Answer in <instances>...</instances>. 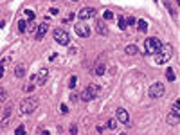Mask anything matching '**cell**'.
Returning a JSON list of instances; mask_svg holds the SVG:
<instances>
[{"label":"cell","instance_id":"obj_1","mask_svg":"<svg viewBox=\"0 0 180 135\" xmlns=\"http://www.w3.org/2000/svg\"><path fill=\"white\" fill-rule=\"evenodd\" d=\"M40 105V101L36 99V97H25V99L20 103V112L22 114H33L36 108Z\"/></svg>","mask_w":180,"mask_h":135},{"label":"cell","instance_id":"obj_2","mask_svg":"<svg viewBox=\"0 0 180 135\" xmlns=\"http://www.w3.org/2000/svg\"><path fill=\"white\" fill-rule=\"evenodd\" d=\"M157 54H158V56H157V63H166V61L173 56V47L169 45V43H162Z\"/></svg>","mask_w":180,"mask_h":135},{"label":"cell","instance_id":"obj_3","mask_svg":"<svg viewBox=\"0 0 180 135\" xmlns=\"http://www.w3.org/2000/svg\"><path fill=\"white\" fill-rule=\"evenodd\" d=\"M97 94H99V86L97 85H88L86 88H83V92H81V99L83 101H92L97 97Z\"/></svg>","mask_w":180,"mask_h":135},{"label":"cell","instance_id":"obj_4","mask_svg":"<svg viewBox=\"0 0 180 135\" xmlns=\"http://www.w3.org/2000/svg\"><path fill=\"white\" fill-rule=\"evenodd\" d=\"M164 92H166L164 85L157 81V83H153V85L150 86V90H148V96H150L151 99H158V97H162V96H164Z\"/></svg>","mask_w":180,"mask_h":135},{"label":"cell","instance_id":"obj_5","mask_svg":"<svg viewBox=\"0 0 180 135\" xmlns=\"http://www.w3.org/2000/svg\"><path fill=\"white\" fill-rule=\"evenodd\" d=\"M54 40L59 45H69L70 43V34L67 31H63V29H54Z\"/></svg>","mask_w":180,"mask_h":135},{"label":"cell","instance_id":"obj_6","mask_svg":"<svg viewBox=\"0 0 180 135\" xmlns=\"http://www.w3.org/2000/svg\"><path fill=\"white\" fill-rule=\"evenodd\" d=\"M160 40L158 38H148L146 40V52L148 54H157L158 52V49H160Z\"/></svg>","mask_w":180,"mask_h":135},{"label":"cell","instance_id":"obj_7","mask_svg":"<svg viewBox=\"0 0 180 135\" xmlns=\"http://www.w3.org/2000/svg\"><path fill=\"white\" fill-rule=\"evenodd\" d=\"M78 18L81 22L83 20H90V18H95V9L94 7H83L78 11Z\"/></svg>","mask_w":180,"mask_h":135},{"label":"cell","instance_id":"obj_8","mask_svg":"<svg viewBox=\"0 0 180 135\" xmlns=\"http://www.w3.org/2000/svg\"><path fill=\"white\" fill-rule=\"evenodd\" d=\"M47 78H49V70L47 69H40V72L34 76V81H36V85H45L47 83Z\"/></svg>","mask_w":180,"mask_h":135},{"label":"cell","instance_id":"obj_9","mask_svg":"<svg viewBox=\"0 0 180 135\" xmlns=\"http://www.w3.org/2000/svg\"><path fill=\"white\" fill-rule=\"evenodd\" d=\"M115 117H117V121H121L122 124H128V122H130V114L124 110V108H117Z\"/></svg>","mask_w":180,"mask_h":135},{"label":"cell","instance_id":"obj_10","mask_svg":"<svg viewBox=\"0 0 180 135\" xmlns=\"http://www.w3.org/2000/svg\"><path fill=\"white\" fill-rule=\"evenodd\" d=\"M74 29H76L78 36H83V38L90 36V27H88V25H85L83 22H81V23H78V25H74Z\"/></svg>","mask_w":180,"mask_h":135},{"label":"cell","instance_id":"obj_11","mask_svg":"<svg viewBox=\"0 0 180 135\" xmlns=\"http://www.w3.org/2000/svg\"><path fill=\"white\" fill-rule=\"evenodd\" d=\"M47 31H49V23H45V22H43V23H40V25H38V27H36V40H43V36L47 34Z\"/></svg>","mask_w":180,"mask_h":135},{"label":"cell","instance_id":"obj_12","mask_svg":"<svg viewBox=\"0 0 180 135\" xmlns=\"http://www.w3.org/2000/svg\"><path fill=\"white\" fill-rule=\"evenodd\" d=\"M14 76H16V78H23V76H25V65L23 63L16 65V67H14Z\"/></svg>","mask_w":180,"mask_h":135},{"label":"cell","instance_id":"obj_13","mask_svg":"<svg viewBox=\"0 0 180 135\" xmlns=\"http://www.w3.org/2000/svg\"><path fill=\"white\" fill-rule=\"evenodd\" d=\"M97 33L99 34H108V27L105 25V20H97Z\"/></svg>","mask_w":180,"mask_h":135},{"label":"cell","instance_id":"obj_14","mask_svg":"<svg viewBox=\"0 0 180 135\" xmlns=\"http://www.w3.org/2000/svg\"><path fill=\"white\" fill-rule=\"evenodd\" d=\"M124 52H126L128 56H135V54H139V47H137V45H126Z\"/></svg>","mask_w":180,"mask_h":135},{"label":"cell","instance_id":"obj_15","mask_svg":"<svg viewBox=\"0 0 180 135\" xmlns=\"http://www.w3.org/2000/svg\"><path fill=\"white\" fill-rule=\"evenodd\" d=\"M105 70H106V67H105V63H103V61L95 63V69H94V74H95V76H101V74H105Z\"/></svg>","mask_w":180,"mask_h":135},{"label":"cell","instance_id":"obj_16","mask_svg":"<svg viewBox=\"0 0 180 135\" xmlns=\"http://www.w3.org/2000/svg\"><path fill=\"white\" fill-rule=\"evenodd\" d=\"M167 122H169V124H173V126H178V122H180L178 115H175V114H169V115H167Z\"/></svg>","mask_w":180,"mask_h":135},{"label":"cell","instance_id":"obj_17","mask_svg":"<svg viewBox=\"0 0 180 135\" xmlns=\"http://www.w3.org/2000/svg\"><path fill=\"white\" fill-rule=\"evenodd\" d=\"M137 29H139L141 33H146V31H148V22H146V20H139V22H137Z\"/></svg>","mask_w":180,"mask_h":135},{"label":"cell","instance_id":"obj_18","mask_svg":"<svg viewBox=\"0 0 180 135\" xmlns=\"http://www.w3.org/2000/svg\"><path fill=\"white\" fill-rule=\"evenodd\" d=\"M27 27H29V22H25V20L18 22V31H20V33H25V31H27Z\"/></svg>","mask_w":180,"mask_h":135},{"label":"cell","instance_id":"obj_19","mask_svg":"<svg viewBox=\"0 0 180 135\" xmlns=\"http://www.w3.org/2000/svg\"><path fill=\"white\" fill-rule=\"evenodd\" d=\"M106 128L108 130H115V128H117V119H110V121L106 122Z\"/></svg>","mask_w":180,"mask_h":135},{"label":"cell","instance_id":"obj_20","mask_svg":"<svg viewBox=\"0 0 180 135\" xmlns=\"http://www.w3.org/2000/svg\"><path fill=\"white\" fill-rule=\"evenodd\" d=\"M166 78L169 79V81H175V72H173V69H167V70H166Z\"/></svg>","mask_w":180,"mask_h":135},{"label":"cell","instance_id":"obj_21","mask_svg":"<svg viewBox=\"0 0 180 135\" xmlns=\"http://www.w3.org/2000/svg\"><path fill=\"white\" fill-rule=\"evenodd\" d=\"M25 18H27L29 22H33L34 20V13H33L31 9H25Z\"/></svg>","mask_w":180,"mask_h":135},{"label":"cell","instance_id":"obj_22","mask_svg":"<svg viewBox=\"0 0 180 135\" xmlns=\"http://www.w3.org/2000/svg\"><path fill=\"white\" fill-rule=\"evenodd\" d=\"M171 114H175V115H180V110H178V103H177V101L173 103V106H171Z\"/></svg>","mask_w":180,"mask_h":135},{"label":"cell","instance_id":"obj_23","mask_svg":"<svg viewBox=\"0 0 180 135\" xmlns=\"http://www.w3.org/2000/svg\"><path fill=\"white\" fill-rule=\"evenodd\" d=\"M14 133H16V135H25V126H23V124H20L18 128L14 130Z\"/></svg>","mask_w":180,"mask_h":135},{"label":"cell","instance_id":"obj_24","mask_svg":"<svg viewBox=\"0 0 180 135\" xmlns=\"http://www.w3.org/2000/svg\"><path fill=\"white\" fill-rule=\"evenodd\" d=\"M103 18H105V20H112V18H114V13H112V11H105V13H103Z\"/></svg>","mask_w":180,"mask_h":135},{"label":"cell","instance_id":"obj_25","mask_svg":"<svg viewBox=\"0 0 180 135\" xmlns=\"http://www.w3.org/2000/svg\"><path fill=\"white\" fill-rule=\"evenodd\" d=\"M7 101V92L6 90H0V103H6Z\"/></svg>","mask_w":180,"mask_h":135},{"label":"cell","instance_id":"obj_26","mask_svg":"<svg viewBox=\"0 0 180 135\" xmlns=\"http://www.w3.org/2000/svg\"><path fill=\"white\" fill-rule=\"evenodd\" d=\"M128 25H126V20H124V16H121L119 18V29H126Z\"/></svg>","mask_w":180,"mask_h":135},{"label":"cell","instance_id":"obj_27","mask_svg":"<svg viewBox=\"0 0 180 135\" xmlns=\"http://www.w3.org/2000/svg\"><path fill=\"white\" fill-rule=\"evenodd\" d=\"M76 83H78V78H76V76H72L70 81H69V86H70V88H74V86H76Z\"/></svg>","mask_w":180,"mask_h":135},{"label":"cell","instance_id":"obj_28","mask_svg":"<svg viewBox=\"0 0 180 135\" xmlns=\"http://www.w3.org/2000/svg\"><path fill=\"white\" fill-rule=\"evenodd\" d=\"M70 135H78V124H70Z\"/></svg>","mask_w":180,"mask_h":135},{"label":"cell","instance_id":"obj_29","mask_svg":"<svg viewBox=\"0 0 180 135\" xmlns=\"http://www.w3.org/2000/svg\"><path fill=\"white\" fill-rule=\"evenodd\" d=\"M23 90H25V92H33V90H34V85H25Z\"/></svg>","mask_w":180,"mask_h":135},{"label":"cell","instance_id":"obj_30","mask_svg":"<svg viewBox=\"0 0 180 135\" xmlns=\"http://www.w3.org/2000/svg\"><path fill=\"white\" fill-rule=\"evenodd\" d=\"M49 11H50V14H52V16H56V14L59 13V9H56V7H50Z\"/></svg>","mask_w":180,"mask_h":135},{"label":"cell","instance_id":"obj_31","mask_svg":"<svg viewBox=\"0 0 180 135\" xmlns=\"http://www.w3.org/2000/svg\"><path fill=\"white\" fill-rule=\"evenodd\" d=\"M59 110H61V114H67V112H69L67 105H59Z\"/></svg>","mask_w":180,"mask_h":135},{"label":"cell","instance_id":"obj_32","mask_svg":"<svg viewBox=\"0 0 180 135\" xmlns=\"http://www.w3.org/2000/svg\"><path fill=\"white\" fill-rule=\"evenodd\" d=\"M126 23H130V25H131V23H135V18H133V16H130L128 20H126Z\"/></svg>","mask_w":180,"mask_h":135},{"label":"cell","instance_id":"obj_33","mask_svg":"<svg viewBox=\"0 0 180 135\" xmlns=\"http://www.w3.org/2000/svg\"><path fill=\"white\" fill-rule=\"evenodd\" d=\"M4 76V65H0V78Z\"/></svg>","mask_w":180,"mask_h":135},{"label":"cell","instance_id":"obj_34","mask_svg":"<svg viewBox=\"0 0 180 135\" xmlns=\"http://www.w3.org/2000/svg\"><path fill=\"white\" fill-rule=\"evenodd\" d=\"M4 25H6V23H4V22H0V29L4 27Z\"/></svg>","mask_w":180,"mask_h":135},{"label":"cell","instance_id":"obj_35","mask_svg":"<svg viewBox=\"0 0 180 135\" xmlns=\"http://www.w3.org/2000/svg\"><path fill=\"white\" fill-rule=\"evenodd\" d=\"M72 2H78V0H72Z\"/></svg>","mask_w":180,"mask_h":135}]
</instances>
